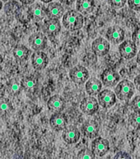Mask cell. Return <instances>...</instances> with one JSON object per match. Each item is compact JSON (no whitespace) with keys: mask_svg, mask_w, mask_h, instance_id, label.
Returning <instances> with one entry per match:
<instances>
[{"mask_svg":"<svg viewBox=\"0 0 140 159\" xmlns=\"http://www.w3.org/2000/svg\"><path fill=\"white\" fill-rule=\"evenodd\" d=\"M83 16L76 10H70L64 13L63 17V24L69 31H77L83 26Z\"/></svg>","mask_w":140,"mask_h":159,"instance_id":"1","label":"cell"},{"mask_svg":"<svg viewBox=\"0 0 140 159\" xmlns=\"http://www.w3.org/2000/svg\"><path fill=\"white\" fill-rule=\"evenodd\" d=\"M135 86L134 83L129 80H123L116 84L115 94L116 97L121 101H128L134 94Z\"/></svg>","mask_w":140,"mask_h":159,"instance_id":"2","label":"cell"},{"mask_svg":"<svg viewBox=\"0 0 140 159\" xmlns=\"http://www.w3.org/2000/svg\"><path fill=\"white\" fill-rule=\"evenodd\" d=\"M69 77L75 84H83L89 79V72L87 68L81 65H78L70 70Z\"/></svg>","mask_w":140,"mask_h":159,"instance_id":"3","label":"cell"},{"mask_svg":"<svg viewBox=\"0 0 140 159\" xmlns=\"http://www.w3.org/2000/svg\"><path fill=\"white\" fill-rule=\"evenodd\" d=\"M101 82L105 86L114 87L120 81V75L113 68H107L104 70L101 75Z\"/></svg>","mask_w":140,"mask_h":159,"instance_id":"4","label":"cell"},{"mask_svg":"<svg viewBox=\"0 0 140 159\" xmlns=\"http://www.w3.org/2000/svg\"><path fill=\"white\" fill-rule=\"evenodd\" d=\"M97 100L101 106L105 109H109L116 104V95L110 89H103L97 94Z\"/></svg>","mask_w":140,"mask_h":159,"instance_id":"5","label":"cell"},{"mask_svg":"<svg viewBox=\"0 0 140 159\" xmlns=\"http://www.w3.org/2000/svg\"><path fill=\"white\" fill-rule=\"evenodd\" d=\"M119 52L121 57L125 59H132L137 54V47L133 42L129 40H126L121 43L119 47Z\"/></svg>","mask_w":140,"mask_h":159,"instance_id":"6","label":"cell"},{"mask_svg":"<svg viewBox=\"0 0 140 159\" xmlns=\"http://www.w3.org/2000/svg\"><path fill=\"white\" fill-rule=\"evenodd\" d=\"M80 109L87 115H93L99 109L98 100L91 95L86 97L81 102Z\"/></svg>","mask_w":140,"mask_h":159,"instance_id":"7","label":"cell"},{"mask_svg":"<svg viewBox=\"0 0 140 159\" xmlns=\"http://www.w3.org/2000/svg\"><path fill=\"white\" fill-rule=\"evenodd\" d=\"M110 149V143L107 139L102 138H96L91 143V150L96 156L103 157L108 152Z\"/></svg>","mask_w":140,"mask_h":159,"instance_id":"8","label":"cell"},{"mask_svg":"<svg viewBox=\"0 0 140 159\" xmlns=\"http://www.w3.org/2000/svg\"><path fill=\"white\" fill-rule=\"evenodd\" d=\"M91 49L95 55L98 57H104L110 51V42L103 37H97L92 42Z\"/></svg>","mask_w":140,"mask_h":159,"instance_id":"9","label":"cell"},{"mask_svg":"<svg viewBox=\"0 0 140 159\" xmlns=\"http://www.w3.org/2000/svg\"><path fill=\"white\" fill-rule=\"evenodd\" d=\"M29 44L35 51H43L47 47V37L42 32H36L29 37Z\"/></svg>","mask_w":140,"mask_h":159,"instance_id":"10","label":"cell"},{"mask_svg":"<svg viewBox=\"0 0 140 159\" xmlns=\"http://www.w3.org/2000/svg\"><path fill=\"white\" fill-rule=\"evenodd\" d=\"M83 134L88 139H95L98 135L100 126L95 120L88 119L83 124L81 128Z\"/></svg>","mask_w":140,"mask_h":159,"instance_id":"11","label":"cell"},{"mask_svg":"<svg viewBox=\"0 0 140 159\" xmlns=\"http://www.w3.org/2000/svg\"><path fill=\"white\" fill-rule=\"evenodd\" d=\"M106 38L112 44H120L125 39V31L119 26L111 27L106 32Z\"/></svg>","mask_w":140,"mask_h":159,"instance_id":"12","label":"cell"},{"mask_svg":"<svg viewBox=\"0 0 140 159\" xmlns=\"http://www.w3.org/2000/svg\"><path fill=\"white\" fill-rule=\"evenodd\" d=\"M67 118L61 112H57L52 114L49 119V124L55 131H62L67 127Z\"/></svg>","mask_w":140,"mask_h":159,"instance_id":"13","label":"cell"},{"mask_svg":"<svg viewBox=\"0 0 140 159\" xmlns=\"http://www.w3.org/2000/svg\"><path fill=\"white\" fill-rule=\"evenodd\" d=\"M49 62L47 55L42 51H35L32 56V63L35 69L37 70L45 69Z\"/></svg>","mask_w":140,"mask_h":159,"instance_id":"14","label":"cell"},{"mask_svg":"<svg viewBox=\"0 0 140 159\" xmlns=\"http://www.w3.org/2000/svg\"><path fill=\"white\" fill-rule=\"evenodd\" d=\"M62 138L65 143L69 144H74L78 143L80 139V132L75 126H68L64 129Z\"/></svg>","mask_w":140,"mask_h":159,"instance_id":"15","label":"cell"},{"mask_svg":"<svg viewBox=\"0 0 140 159\" xmlns=\"http://www.w3.org/2000/svg\"><path fill=\"white\" fill-rule=\"evenodd\" d=\"M64 8L60 2H51L46 7V16L49 19H59L64 16Z\"/></svg>","mask_w":140,"mask_h":159,"instance_id":"16","label":"cell"},{"mask_svg":"<svg viewBox=\"0 0 140 159\" xmlns=\"http://www.w3.org/2000/svg\"><path fill=\"white\" fill-rule=\"evenodd\" d=\"M42 29L49 37H55L59 34L61 30V24L59 19L45 20Z\"/></svg>","mask_w":140,"mask_h":159,"instance_id":"17","label":"cell"},{"mask_svg":"<svg viewBox=\"0 0 140 159\" xmlns=\"http://www.w3.org/2000/svg\"><path fill=\"white\" fill-rule=\"evenodd\" d=\"M29 15L35 22H40L46 16V7L40 2L32 3L29 7Z\"/></svg>","mask_w":140,"mask_h":159,"instance_id":"18","label":"cell"},{"mask_svg":"<svg viewBox=\"0 0 140 159\" xmlns=\"http://www.w3.org/2000/svg\"><path fill=\"white\" fill-rule=\"evenodd\" d=\"M48 109L53 113L62 112L65 107V100L62 96L59 94H55L49 98L47 102Z\"/></svg>","mask_w":140,"mask_h":159,"instance_id":"19","label":"cell"},{"mask_svg":"<svg viewBox=\"0 0 140 159\" xmlns=\"http://www.w3.org/2000/svg\"><path fill=\"white\" fill-rule=\"evenodd\" d=\"M86 91L89 95H96L101 90L102 82L96 79V77H91L87 80Z\"/></svg>","mask_w":140,"mask_h":159,"instance_id":"20","label":"cell"},{"mask_svg":"<svg viewBox=\"0 0 140 159\" xmlns=\"http://www.w3.org/2000/svg\"><path fill=\"white\" fill-rule=\"evenodd\" d=\"M77 11L83 14H89L95 8L94 0H77Z\"/></svg>","mask_w":140,"mask_h":159,"instance_id":"21","label":"cell"},{"mask_svg":"<svg viewBox=\"0 0 140 159\" xmlns=\"http://www.w3.org/2000/svg\"><path fill=\"white\" fill-rule=\"evenodd\" d=\"M7 93L12 96H17L23 89L22 85V81L17 78H12L7 81V86H6Z\"/></svg>","mask_w":140,"mask_h":159,"instance_id":"22","label":"cell"},{"mask_svg":"<svg viewBox=\"0 0 140 159\" xmlns=\"http://www.w3.org/2000/svg\"><path fill=\"white\" fill-rule=\"evenodd\" d=\"M12 54L17 61H25L29 57L30 50L24 45H17L12 51Z\"/></svg>","mask_w":140,"mask_h":159,"instance_id":"23","label":"cell"},{"mask_svg":"<svg viewBox=\"0 0 140 159\" xmlns=\"http://www.w3.org/2000/svg\"><path fill=\"white\" fill-rule=\"evenodd\" d=\"M21 81H22L23 89L28 92L34 90L36 88L37 84H38L36 77H35L34 75H28V76L24 77Z\"/></svg>","mask_w":140,"mask_h":159,"instance_id":"24","label":"cell"},{"mask_svg":"<svg viewBox=\"0 0 140 159\" xmlns=\"http://www.w3.org/2000/svg\"><path fill=\"white\" fill-rule=\"evenodd\" d=\"M12 102L7 98H0V116L6 117L12 111Z\"/></svg>","mask_w":140,"mask_h":159,"instance_id":"25","label":"cell"},{"mask_svg":"<svg viewBox=\"0 0 140 159\" xmlns=\"http://www.w3.org/2000/svg\"><path fill=\"white\" fill-rule=\"evenodd\" d=\"M77 157L78 159H94L96 157V154L90 148H85L79 152Z\"/></svg>","mask_w":140,"mask_h":159,"instance_id":"26","label":"cell"},{"mask_svg":"<svg viewBox=\"0 0 140 159\" xmlns=\"http://www.w3.org/2000/svg\"><path fill=\"white\" fill-rule=\"evenodd\" d=\"M129 120L132 126L136 129H140V112H134L129 117Z\"/></svg>","mask_w":140,"mask_h":159,"instance_id":"27","label":"cell"},{"mask_svg":"<svg viewBox=\"0 0 140 159\" xmlns=\"http://www.w3.org/2000/svg\"><path fill=\"white\" fill-rule=\"evenodd\" d=\"M109 3L111 4V6L114 8H121L125 5L127 0H108Z\"/></svg>","mask_w":140,"mask_h":159,"instance_id":"28","label":"cell"},{"mask_svg":"<svg viewBox=\"0 0 140 159\" xmlns=\"http://www.w3.org/2000/svg\"><path fill=\"white\" fill-rule=\"evenodd\" d=\"M131 106L134 111L140 112V95H137L134 97V99L132 100Z\"/></svg>","mask_w":140,"mask_h":159,"instance_id":"29","label":"cell"},{"mask_svg":"<svg viewBox=\"0 0 140 159\" xmlns=\"http://www.w3.org/2000/svg\"><path fill=\"white\" fill-rule=\"evenodd\" d=\"M133 42L136 46H140V27H137L132 35Z\"/></svg>","mask_w":140,"mask_h":159,"instance_id":"30","label":"cell"},{"mask_svg":"<svg viewBox=\"0 0 140 159\" xmlns=\"http://www.w3.org/2000/svg\"><path fill=\"white\" fill-rule=\"evenodd\" d=\"M130 8L134 11H140V0H127Z\"/></svg>","mask_w":140,"mask_h":159,"instance_id":"31","label":"cell"},{"mask_svg":"<svg viewBox=\"0 0 140 159\" xmlns=\"http://www.w3.org/2000/svg\"><path fill=\"white\" fill-rule=\"evenodd\" d=\"M114 157L115 158H130L131 156L126 152H119Z\"/></svg>","mask_w":140,"mask_h":159,"instance_id":"32","label":"cell"},{"mask_svg":"<svg viewBox=\"0 0 140 159\" xmlns=\"http://www.w3.org/2000/svg\"><path fill=\"white\" fill-rule=\"evenodd\" d=\"M134 84L138 91H140V74L138 75L137 76L134 78Z\"/></svg>","mask_w":140,"mask_h":159,"instance_id":"33","label":"cell"},{"mask_svg":"<svg viewBox=\"0 0 140 159\" xmlns=\"http://www.w3.org/2000/svg\"><path fill=\"white\" fill-rule=\"evenodd\" d=\"M5 91H6V86H4V84L2 82H0V98L4 96Z\"/></svg>","mask_w":140,"mask_h":159,"instance_id":"34","label":"cell"},{"mask_svg":"<svg viewBox=\"0 0 140 159\" xmlns=\"http://www.w3.org/2000/svg\"><path fill=\"white\" fill-rule=\"evenodd\" d=\"M75 1L76 0H59V2L65 5H72Z\"/></svg>","mask_w":140,"mask_h":159,"instance_id":"35","label":"cell"},{"mask_svg":"<svg viewBox=\"0 0 140 159\" xmlns=\"http://www.w3.org/2000/svg\"><path fill=\"white\" fill-rule=\"evenodd\" d=\"M36 0H20V2H22L23 4H32V3H34V2Z\"/></svg>","mask_w":140,"mask_h":159,"instance_id":"36","label":"cell"},{"mask_svg":"<svg viewBox=\"0 0 140 159\" xmlns=\"http://www.w3.org/2000/svg\"><path fill=\"white\" fill-rule=\"evenodd\" d=\"M137 62L138 65H140V51L137 53Z\"/></svg>","mask_w":140,"mask_h":159,"instance_id":"37","label":"cell"},{"mask_svg":"<svg viewBox=\"0 0 140 159\" xmlns=\"http://www.w3.org/2000/svg\"><path fill=\"white\" fill-rule=\"evenodd\" d=\"M40 1L44 2V3H49V2H51L53 0H40Z\"/></svg>","mask_w":140,"mask_h":159,"instance_id":"38","label":"cell"},{"mask_svg":"<svg viewBox=\"0 0 140 159\" xmlns=\"http://www.w3.org/2000/svg\"><path fill=\"white\" fill-rule=\"evenodd\" d=\"M2 1L0 0V11H1V9H2Z\"/></svg>","mask_w":140,"mask_h":159,"instance_id":"39","label":"cell"},{"mask_svg":"<svg viewBox=\"0 0 140 159\" xmlns=\"http://www.w3.org/2000/svg\"><path fill=\"white\" fill-rule=\"evenodd\" d=\"M5 1H7V0H5Z\"/></svg>","mask_w":140,"mask_h":159,"instance_id":"40","label":"cell"}]
</instances>
